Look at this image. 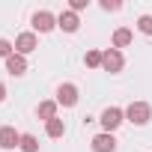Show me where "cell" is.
Wrapping results in <instances>:
<instances>
[{
    "instance_id": "cell-16",
    "label": "cell",
    "mask_w": 152,
    "mask_h": 152,
    "mask_svg": "<svg viewBox=\"0 0 152 152\" xmlns=\"http://www.w3.org/2000/svg\"><path fill=\"white\" fill-rule=\"evenodd\" d=\"M134 27H137L143 36H152V15H140V18L134 21Z\"/></svg>"
},
{
    "instance_id": "cell-5",
    "label": "cell",
    "mask_w": 152,
    "mask_h": 152,
    "mask_svg": "<svg viewBox=\"0 0 152 152\" xmlns=\"http://www.w3.org/2000/svg\"><path fill=\"white\" fill-rule=\"evenodd\" d=\"M30 24H33V33H51V30H57V15L48 9H39V12H33Z\"/></svg>"
},
{
    "instance_id": "cell-18",
    "label": "cell",
    "mask_w": 152,
    "mask_h": 152,
    "mask_svg": "<svg viewBox=\"0 0 152 152\" xmlns=\"http://www.w3.org/2000/svg\"><path fill=\"white\" fill-rule=\"evenodd\" d=\"M99 6H102V12H119V9H122L119 0H102Z\"/></svg>"
},
{
    "instance_id": "cell-19",
    "label": "cell",
    "mask_w": 152,
    "mask_h": 152,
    "mask_svg": "<svg viewBox=\"0 0 152 152\" xmlns=\"http://www.w3.org/2000/svg\"><path fill=\"white\" fill-rule=\"evenodd\" d=\"M87 6H90V0H69V9L72 12H84Z\"/></svg>"
},
{
    "instance_id": "cell-1",
    "label": "cell",
    "mask_w": 152,
    "mask_h": 152,
    "mask_svg": "<svg viewBox=\"0 0 152 152\" xmlns=\"http://www.w3.org/2000/svg\"><path fill=\"white\" fill-rule=\"evenodd\" d=\"M152 119V104L149 102H131L128 107H125V122H131V125H146Z\"/></svg>"
},
{
    "instance_id": "cell-3",
    "label": "cell",
    "mask_w": 152,
    "mask_h": 152,
    "mask_svg": "<svg viewBox=\"0 0 152 152\" xmlns=\"http://www.w3.org/2000/svg\"><path fill=\"white\" fill-rule=\"evenodd\" d=\"M102 69L110 72V75H119V72L125 69V57H122V51H116V48H104V51H102Z\"/></svg>"
},
{
    "instance_id": "cell-10",
    "label": "cell",
    "mask_w": 152,
    "mask_h": 152,
    "mask_svg": "<svg viewBox=\"0 0 152 152\" xmlns=\"http://www.w3.org/2000/svg\"><path fill=\"white\" fill-rule=\"evenodd\" d=\"M134 42V33H131V27H116L113 30V36H110V48H128Z\"/></svg>"
},
{
    "instance_id": "cell-4",
    "label": "cell",
    "mask_w": 152,
    "mask_h": 152,
    "mask_svg": "<svg viewBox=\"0 0 152 152\" xmlns=\"http://www.w3.org/2000/svg\"><path fill=\"white\" fill-rule=\"evenodd\" d=\"M78 99H81L78 84L66 81V84H60V87H57V104H60V107H75V104H78Z\"/></svg>"
},
{
    "instance_id": "cell-9",
    "label": "cell",
    "mask_w": 152,
    "mask_h": 152,
    "mask_svg": "<svg viewBox=\"0 0 152 152\" xmlns=\"http://www.w3.org/2000/svg\"><path fill=\"white\" fill-rule=\"evenodd\" d=\"M21 146V131L12 125H0V149H18Z\"/></svg>"
},
{
    "instance_id": "cell-11",
    "label": "cell",
    "mask_w": 152,
    "mask_h": 152,
    "mask_svg": "<svg viewBox=\"0 0 152 152\" xmlns=\"http://www.w3.org/2000/svg\"><path fill=\"white\" fill-rule=\"evenodd\" d=\"M57 99H45V102H39L36 104V116L42 119V122H51V119H57Z\"/></svg>"
},
{
    "instance_id": "cell-14",
    "label": "cell",
    "mask_w": 152,
    "mask_h": 152,
    "mask_svg": "<svg viewBox=\"0 0 152 152\" xmlns=\"http://www.w3.org/2000/svg\"><path fill=\"white\" fill-rule=\"evenodd\" d=\"M84 66H87V69H102V51H99V48H90V51L84 54Z\"/></svg>"
},
{
    "instance_id": "cell-17",
    "label": "cell",
    "mask_w": 152,
    "mask_h": 152,
    "mask_svg": "<svg viewBox=\"0 0 152 152\" xmlns=\"http://www.w3.org/2000/svg\"><path fill=\"white\" fill-rule=\"evenodd\" d=\"M15 54V42H9V39H0V57L3 60H9Z\"/></svg>"
},
{
    "instance_id": "cell-8",
    "label": "cell",
    "mask_w": 152,
    "mask_h": 152,
    "mask_svg": "<svg viewBox=\"0 0 152 152\" xmlns=\"http://www.w3.org/2000/svg\"><path fill=\"white\" fill-rule=\"evenodd\" d=\"M57 27H60L63 33H78V27H81V18H78V12L63 9V12L57 15Z\"/></svg>"
},
{
    "instance_id": "cell-20",
    "label": "cell",
    "mask_w": 152,
    "mask_h": 152,
    "mask_svg": "<svg viewBox=\"0 0 152 152\" xmlns=\"http://www.w3.org/2000/svg\"><path fill=\"white\" fill-rule=\"evenodd\" d=\"M3 102H6V84L0 81V104H3Z\"/></svg>"
},
{
    "instance_id": "cell-2",
    "label": "cell",
    "mask_w": 152,
    "mask_h": 152,
    "mask_svg": "<svg viewBox=\"0 0 152 152\" xmlns=\"http://www.w3.org/2000/svg\"><path fill=\"white\" fill-rule=\"evenodd\" d=\"M99 122H102V128L104 131H116L122 122H125V107H116V104H110V107H104L102 110V116H99Z\"/></svg>"
},
{
    "instance_id": "cell-12",
    "label": "cell",
    "mask_w": 152,
    "mask_h": 152,
    "mask_svg": "<svg viewBox=\"0 0 152 152\" xmlns=\"http://www.w3.org/2000/svg\"><path fill=\"white\" fill-rule=\"evenodd\" d=\"M6 63V72L12 75V78H21V75H27V57H21V54H12L9 60H3Z\"/></svg>"
},
{
    "instance_id": "cell-6",
    "label": "cell",
    "mask_w": 152,
    "mask_h": 152,
    "mask_svg": "<svg viewBox=\"0 0 152 152\" xmlns=\"http://www.w3.org/2000/svg\"><path fill=\"white\" fill-rule=\"evenodd\" d=\"M36 48H39V39H36V33H33V30H27V33H18V36H15V54L27 57V54H33Z\"/></svg>"
},
{
    "instance_id": "cell-13",
    "label": "cell",
    "mask_w": 152,
    "mask_h": 152,
    "mask_svg": "<svg viewBox=\"0 0 152 152\" xmlns=\"http://www.w3.org/2000/svg\"><path fill=\"white\" fill-rule=\"evenodd\" d=\"M45 134L51 137V140H60L63 134H66V122L57 116V119H51V122H45Z\"/></svg>"
},
{
    "instance_id": "cell-7",
    "label": "cell",
    "mask_w": 152,
    "mask_h": 152,
    "mask_svg": "<svg viewBox=\"0 0 152 152\" xmlns=\"http://www.w3.org/2000/svg\"><path fill=\"white\" fill-rule=\"evenodd\" d=\"M90 149L93 152H116V137L110 131H99L93 140H90Z\"/></svg>"
},
{
    "instance_id": "cell-15",
    "label": "cell",
    "mask_w": 152,
    "mask_h": 152,
    "mask_svg": "<svg viewBox=\"0 0 152 152\" xmlns=\"http://www.w3.org/2000/svg\"><path fill=\"white\" fill-rule=\"evenodd\" d=\"M18 149H21V152H39V137L24 131V134H21V146H18Z\"/></svg>"
}]
</instances>
